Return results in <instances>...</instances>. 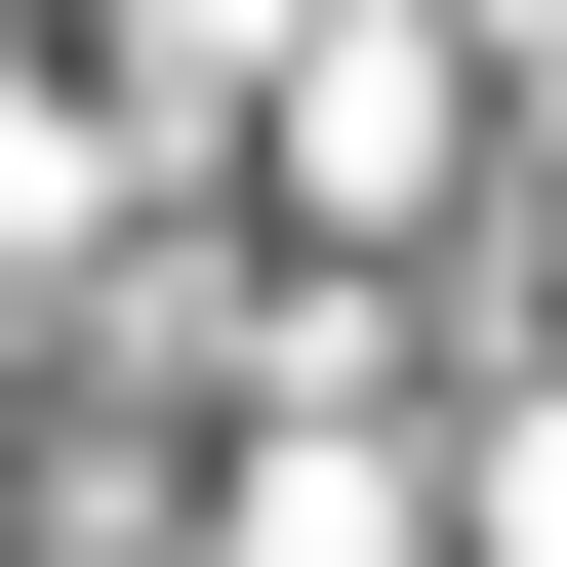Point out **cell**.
Listing matches in <instances>:
<instances>
[{
  "instance_id": "obj_1",
  "label": "cell",
  "mask_w": 567,
  "mask_h": 567,
  "mask_svg": "<svg viewBox=\"0 0 567 567\" xmlns=\"http://www.w3.org/2000/svg\"><path fill=\"white\" fill-rule=\"evenodd\" d=\"M527 567H567V405H527Z\"/></svg>"
},
{
  "instance_id": "obj_2",
  "label": "cell",
  "mask_w": 567,
  "mask_h": 567,
  "mask_svg": "<svg viewBox=\"0 0 567 567\" xmlns=\"http://www.w3.org/2000/svg\"><path fill=\"white\" fill-rule=\"evenodd\" d=\"M163 41H284V0H163Z\"/></svg>"
}]
</instances>
